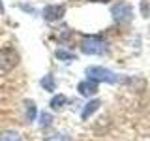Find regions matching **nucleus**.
<instances>
[{"instance_id":"obj_1","label":"nucleus","mask_w":150,"mask_h":141,"mask_svg":"<svg viewBox=\"0 0 150 141\" xmlns=\"http://www.w3.org/2000/svg\"><path fill=\"white\" fill-rule=\"evenodd\" d=\"M19 64V53L13 47H2L0 49V70L2 72H11Z\"/></svg>"},{"instance_id":"obj_2","label":"nucleus","mask_w":150,"mask_h":141,"mask_svg":"<svg viewBox=\"0 0 150 141\" xmlns=\"http://www.w3.org/2000/svg\"><path fill=\"white\" fill-rule=\"evenodd\" d=\"M105 49H107L105 41L100 40V38H96V36L84 38V40L81 41V51L86 53V55H101Z\"/></svg>"},{"instance_id":"obj_3","label":"nucleus","mask_w":150,"mask_h":141,"mask_svg":"<svg viewBox=\"0 0 150 141\" xmlns=\"http://www.w3.org/2000/svg\"><path fill=\"white\" fill-rule=\"evenodd\" d=\"M86 75L92 81H105V83H115L116 81L115 73L107 68H101V66H90V68L86 70Z\"/></svg>"},{"instance_id":"obj_4","label":"nucleus","mask_w":150,"mask_h":141,"mask_svg":"<svg viewBox=\"0 0 150 141\" xmlns=\"http://www.w3.org/2000/svg\"><path fill=\"white\" fill-rule=\"evenodd\" d=\"M66 13V8L62 4H51V6H45L43 9V19L49 23H54V21H60Z\"/></svg>"},{"instance_id":"obj_5","label":"nucleus","mask_w":150,"mask_h":141,"mask_svg":"<svg viewBox=\"0 0 150 141\" xmlns=\"http://www.w3.org/2000/svg\"><path fill=\"white\" fill-rule=\"evenodd\" d=\"M112 15H115L116 21H129L133 13H131V8L126 2H120V4H116V6L112 8Z\"/></svg>"},{"instance_id":"obj_6","label":"nucleus","mask_w":150,"mask_h":141,"mask_svg":"<svg viewBox=\"0 0 150 141\" xmlns=\"http://www.w3.org/2000/svg\"><path fill=\"white\" fill-rule=\"evenodd\" d=\"M77 90L81 92L83 96H94V94L98 92V85H96V81H92V79H86V81L79 83Z\"/></svg>"},{"instance_id":"obj_7","label":"nucleus","mask_w":150,"mask_h":141,"mask_svg":"<svg viewBox=\"0 0 150 141\" xmlns=\"http://www.w3.org/2000/svg\"><path fill=\"white\" fill-rule=\"evenodd\" d=\"M0 141H23V135L17 130H4L0 132Z\"/></svg>"},{"instance_id":"obj_8","label":"nucleus","mask_w":150,"mask_h":141,"mask_svg":"<svg viewBox=\"0 0 150 141\" xmlns=\"http://www.w3.org/2000/svg\"><path fill=\"white\" fill-rule=\"evenodd\" d=\"M101 103H100V100H92V102H88L86 105H84V109H83V113H81V117H83V120H86L88 117L92 115L94 111L98 109V107H100Z\"/></svg>"},{"instance_id":"obj_9","label":"nucleus","mask_w":150,"mask_h":141,"mask_svg":"<svg viewBox=\"0 0 150 141\" xmlns=\"http://www.w3.org/2000/svg\"><path fill=\"white\" fill-rule=\"evenodd\" d=\"M64 103H66V96L64 94H56V96L51 98V102H49V105H51V109H54V111H60L64 107Z\"/></svg>"},{"instance_id":"obj_10","label":"nucleus","mask_w":150,"mask_h":141,"mask_svg":"<svg viewBox=\"0 0 150 141\" xmlns=\"http://www.w3.org/2000/svg\"><path fill=\"white\" fill-rule=\"evenodd\" d=\"M25 111H26V122H32V120L36 119L38 109H36V105H34V102H32V100H26L25 102Z\"/></svg>"},{"instance_id":"obj_11","label":"nucleus","mask_w":150,"mask_h":141,"mask_svg":"<svg viewBox=\"0 0 150 141\" xmlns=\"http://www.w3.org/2000/svg\"><path fill=\"white\" fill-rule=\"evenodd\" d=\"M40 83H41V87H43L45 90H49V92H53L54 88H56V81H54L53 75H45V77L41 79Z\"/></svg>"},{"instance_id":"obj_12","label":"nucleus","mask_w":150,"mask_h":141,"mask_svg":"<svg viewBox=\"0 0 150 141\" xmlns=\"http://www.w3.org/2000/svg\"><path fill=\"white\" fill-rule=\"evenodd\" d=\"M53 124V117H51V113H40V126L41 128H47V126Z\"/></svg>"},{"instance_id":"obj_13","label":"nucleus","mask_w":150,"mask_h":141,"mask_svg":"<svg viewBox=\"0 0 150 141\" xmlns=\"http://www.w3.org/2000/svg\"><path fill=\"white\" fill-rule=\"evenodd\" d=\"M45 141H73V139L66 134H54V135H49Z\"/></svg>"},{"instance_id":"obj_14","label":"nucleus","mask_w":150,"mask_h":141,"mask_svg":"<svg viewBox=\"0 0 150 141\" xmlns=\"http://www.w3.org/2000/svg\"><path fill=\"white\" fill-rule=\"evenodd\" d=\"M56 56H58L60 60H64V62H69V60L75 58V56L71 53H68V51H56Z\"/></svg>"},{"instance_id":"obj_15","label":"nucleus","mask_w":150,"mask_h":141,"mask_svg":"<svg viewBox=\"0 0 150 141\" xmlns=\"http://www.w3.org/2000/svg\"><path fill=\"white\" fill-rule=\"evenodd\" d=\"M0 13H4V6H2V2H0Z\"/></svg>"},{"instance_id":"obj_16","label":"nucleus","mask_w":150,"mask_h":141,"mask_svg":"<svg viewBox=\"0 0 150 141\" xmlns=\"http://www.w3.org/2000/svg\"><path fill=\"white\" fill-rule=\"evenodd\" d=\"M92 2H109V0H92Z\"/></svg>"}]
</instances>
